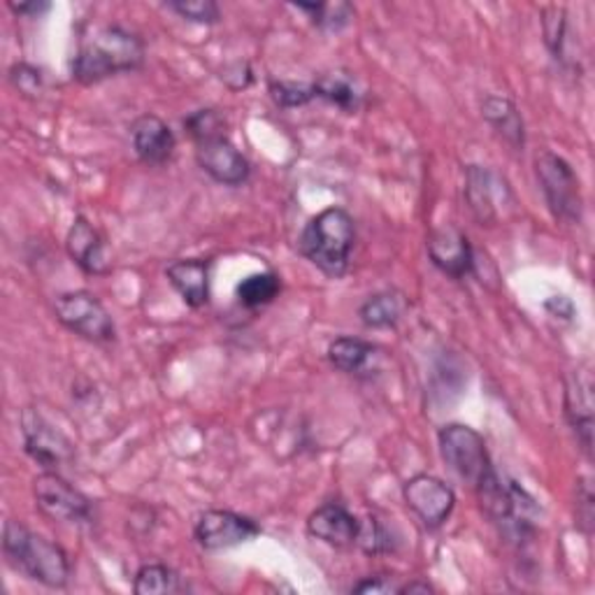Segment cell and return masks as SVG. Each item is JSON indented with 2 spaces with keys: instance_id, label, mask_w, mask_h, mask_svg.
Masks as SVG:
<instances>
[{
  "instance_id": "5b68a950",
  "label": "cell",
  "mask_w": 595,
  "mask_h": 595,
  "mask_svg": "<svg viewBox=\"0 0 595 595\" xmlns=\"http://www.w3.org/2000/svg\"><path fill=\"white\" fill-rule=\"evenodd\" d=\"M535 170L546 205L554 212V216L565 224H580L584 214V201L575 170L570 168L565 159L556 157L554 151H542L535 161Z\"/></svg>"
},
{
  "instance_id": "e575fe53",
  "label": "cell",
  "mask_w": 595,
  "mask_h": 595,
  "mask_svg": "<svg viewBox=\"0 0 595 595\" xmlns=\"http://www.w3.org/2000/svg\"><path fill=\"white\" fill-rule=\"evenodd\" d=\"M544 310L554 317H561V319H572V315H575V305H572L563 296H554L544 302Z\"/></svg>"
},
{
  "instance_id": "52a82bcc",
  "label": "cell",
  "mask_w": 595,
  "mask_h": 595,
  "mask_svg": "<svg viewBox=\"0 0 595 595\" xmlns=\"http://www.w3.org/2000/svg\"><path fill=\"white\" fill-rule=\"evenodd\" d=\"M56 319L75 336L92 342L115 340L117 328L105 305L89 291H68L54 300Z\"/></svg>"
},
{
  "instance_id": "8992f818",
  "label": "cell",
  "mask_w": 595,
  "mask_h": 595,
  "mask_svg": "<svg viewBox=\"0 0 595 595\" xmlns=\"http://www.w3.org/2000/svg\"><path fill=\"white\" fill-rule=\"evenodd\" d=\"M33 498L38 510L59 523H92L94 502L77 491L56 470H45L33 479Z\"/></svg>"
},
{
  "instance_id": "f1b7e54d",
  "label": "cell",
  "mask_w": 595,
  "mask_h": 595,
  "mask_svg": "<svg viewBox=\"0 0 595 595\" xmlns=\"http://www.w3.org/2000/svg\"><path fill=\"white\" fill-rule=\"evenodd\" d=\"M168 8L193 24H216L222 19V10L214 0H172Z\"/></svg>"
},
{
  "instance_id": "d6a6232c",
  "label": "cell",
  "mask_w": 595,
  "mask_h": 595,
  "mask_svg": "<svg viewBox=\"0 0 595 595\" xmlns=\"http://www.w3.org/2000/svg\"><path fill=\"white\" fill-rule=\"evenodd\" d=\"M577 517H580V523L586 528V533H591V523H593V491H591V484L586 479H580Z\"/></svg>"
},
{
  "instance_id": "cb8c5ba5",
  "label": "cell",
  "mask_w": 595,
  "mask_h": 595,
  "mask_svg": "<svg viewBox=\"0 0 595 595\" xmlns=\"http://www.w3.org/2000/svg\"><path fill=\"white\" fill-rule=\"evenodd\" d=\"M403 307L405 305L399 294H391V291L374 294L361 305L359 317L368 328H389L399 323Z\"/></svg>"
},
{
  "instance_id": "ffe728a7",
  "label": "cell",
  "mask_w": 595,
  "mask_h": 595,
  "mask_svg": "<svg viewBox=\"0 0 595 595\" xmlns=\"http://www.w3.org/2000/svg\"><path fill=\"white\" fill-rule=\"evenodd\" d=\"M481 113H484V119L491 124V128L507 145H512L514 149H523L525 126H523L517 105L510 98L489 96L481 105Z\"/></svg>"
},
{
  "instance_id": "e0dca14e",
  "label": "cell",
  "mask_w": 595,
  "mask_h": 595,
  "mask_svg": "<svg viewBox=\"0 0 595 595\" xmlns=\"http://www.w3.org/2000/svg\"><path fill=\"white\" fill-rule=\"evenodd\" d=\"M65 249H68L71 258L86 275H105L109 273V254L105 237L86 222L84 216H77L75 224L65 237Z\"/></svg>"
},
{
  "instance_id": "8fae6325",
  "label": "cell",
  "mask_w": 595,
  "mask_h": 595,
  "mask_svg": "<svg viewBox=\"0 0 595 595\" xmlns=\"http://www.w3.org/2000/svg\"><path fill=\"white\" fill-rule=\"evenodd\" d=\"M403 498L410 510L428 528L443 525L456 507V496L451 487L433 475H414L405 481Z\"/></svg>"
},
{
  "instance_id": "d590c367",
  "label": "cell",
  "mask_w": 595,
  "mask_h": 595,
  "mask_svg": "<svg viewBox=\"0 0 595 595\" xmlns=\"http://www.w3.org/2000/svg\"><path fill=\"white\" fill-rule=\"evenodd\" d=\"M14 14H19V17H42V14H45V12H50V3H42V0H35V3H10L8 6Z\"/></svg>"
},
{
  "instance_id": "277c9868",
  "label": "cell",
  "mask_w": 595,
  "mask_h": 595,
  "mask_svg": "<svg viewBox=\"0 0 595 595\" xmlns=\"http://www.w3.org/2000/svg\"><path fill=\"white\" fill-rule=\"evenodd\" d=\"M437 443L447 468L460 481H466L472 491H477L496 472L487 451V443H484V437L475 428L449 424L439 431Z\"/></svg>"
},
{
  "instance_id": "4316f807",
  "label": "cell",
  "mask_w": 595,
  "mask_h": 595,
  "mask_svg": "<svg viewBox=\"0 0 595 595\" xmlns=\"http://www.w3.org/2000/svg\"><path fill=\"white\" fill-rule=\"evenodd\" d=\"M270 96L279 107H302L317 98L312 82L298 84V82H284V79L270 82Z\"/></svg>"
},
{
  "instance_id": "44dd1931",
  "label": "cell",
  "mask_w": 595,
  "mask_h": 595,
  "mask_svg": "<svg viewBox=\"0 0 595 595\" xmlns=\"http://www.w3.org/2000/svg\"><path fill=\"white\" fill-rule=\"evenodd\" d=\"M315 94L319 100H326L330 105L340 107L342 113H357L361 107L363 94L359 89L357 79L351 77L344 71H336V73H326L321 77H317L315 82Z\"/></svg>"
},
{
  "instance_id": "ac0fdd59",
  "label": "cell",
  "mask_w": 595,
  "mask_h": 595,
  "mask_svg": "<svg viewBox=\"0 0 595 595\" xmlns=\"http://www.w3.org/2000/svg\"><path fill=\"white\" fill-rule=\"evenodd\" d=\"M210 273L212 261L208 258H180L166 268L168 281L182 296L189 307H203L210 300Z\"/></svg>"
},
{
  "instance_id": "f546056e",
  "label": "cell",
  "mask_w": 595,
  "mask_h": 595,
  "mask_svg": "<svg viewBox=\"0 0 595 595\" xmlns=\"http://www.w3.org/2000/svg\"><path fill=\"white\" fill-rule=\"evenodd\" d=\"M542 26H544V40L549 52L554 54V59H561L565 35H567V19L563 8H546L542 12Z\"/></svg>"
},
{
  "instance_id": "4fadbf2b",
  "label": "cell",
  "mask_w": 595,
  "mask_h": 595,
  "mask_svg": "<svg viewBox=\"0 0 595 595\" xmlns=\"http://www.w3.org/2000/svg\"><path fill=\"white\" fill-rule=\"evenodd\" d=\"M428 256L435 268L454 279L468 277L475 270V252L470 247V240L454 226H443L431 233Z\"/></svg>"
},
{
  "instance_id": "2e32d148",
  "label": "cell",
  "mask_w": 595,
  "mask_h": 595,
  "mask_svg": "<svg viewBox=\"0 0 595 595\" xmlns=\"http://www.w3.org/2000/svg\"><path fill=\"white\" fill-rule=\"evenodd\" d=\"M361 521L340 502H326L307 519V533L330 546H354Z\"/></svg>"
},
{
  "instance_id": "7a4b0ae2",
  "label": "cell",
  "mask_w": 595,
  "mask_h": 595,
  "mask_svg": "<svg viewBox=\"0 0 595 595\" xmlns=\"http://www.w3.org/2000/svg\"><path fill=\"white\" fill-rule=\"evenodd\" d=\"M3 554L26 580L47 588H63L71 582V561L65 551L19 521H6Z\"/></svg>"
},
{
  "instance_id": "6da1fadb",
  "label": "cell",
  "mask_w": 595,
  "mask_h": 595,
  "mask_svg": "<svg viewBox=\"0 0 595 595\" xmlns=\"http://www.w3.org/2000/svg\"><path fill=\"white\" fill-rule=\"evenodd\" d=\"M145 63V42L138 33L117 24L94 29L82 40L73 59V77L79 84H98L107 77L134 73Z\"/></svg>"
},
{
  "instance_id": "5bb4252c",
  "label": "cell",
  "mask_w": 595,
  "mask_h": 595,
  "mask_svg": "<svg viewBox=\"0 0 595 595\" xmlns=\"http://www.w3.org/2000/svg\"><path fill=\"white\" fill-rule=\"evenodd\" d=\"M565 416L575 431L582 449L591 456L593 447V382L586 370H575L565 378Z\"/></svg>"
},
{
  "instance_id": "30bf717a",
  "label": "cell",
  "mask_w": 595,
  "mask_h": 595,
  "mask_svg": "<svg viewBox=\"0 0 595 595\" xmlns=\"http://www.w3.org/2000/svg\"><path fill=\"white\" fill-rule=\"evenodd\" d=\"M193 535L195 542L205 551H222L256 540L261 535V525L245 514H235L229 510H210L198 517Z\"/></svg>"
},
{
  "instance_id": "7c38bea8",
  "label": "cell",
  "mask_w": 595,
  "mask_h": 595,
  "mask_svg": "<svg viewBox=\"0 0 595 595\" xmlns=\"http://www.w3.org/2000/svg\"><path fill=\"white\" fill-rule=\"evenodd\" d=\"M195 161L210 178L224 187H242L252 174V166L226 136H216L195 145Z\"/></svg>"
},
{
  "instance_id": "d4e9b609",
  "label": "cell",
  "mask_w": 595,
  "mask_h": 595,
  "mask_svg": "<svg viewBox=\"0 0 595 595\" xmlns=\"http://www.w3.org/2000/svg\"><path fill=\"white\" fill-rule=\"evenodd\" d=\"M294 8L310 14L312 24L328 33L342 31L354 19V8L349 3H296Z\"/></svg>"
},
{
  "instance_id": "484cf974",
  "label": "cell",
  "mask_w": 595,
  "mask_h": 595,
  "mask_svg": "<svg viewBox=\"0 0 595 595\" xmlns=\"http://www.w3.org/2000/svg\"><path fill=\"white\" fill-rule=\"evenodd\" d=\"M357 544L365 551L368 556H382V554H389V551H393V538L380 523V519H374V517H368L365 521H361Z\"/></svg>"
},
{
  "instance_id": "8d00e7d4",
  "label": "cell",
  "mask_w": 595,
  "mask_h": 595,
  "mask_svg": "<svg viewBox=\"0 0 595 595\" xmlns=\"http://www.w3.org/2000/svg\"><path fill=\"white\" fill-rule=\"evenodd\" d=\"M399 593H433V586L431 584H426V582H412V584H405V586H401V591Z\"/></svg>"
},
{
  "instance_id": "836d02e7",
  "label": "cell",
  "mask_w": 595,
  "mask_h": 595,
  "mask_svg": "<svg viewBox=\"0 0 595 595\" xmlns=\"http://www.w3.org/2000/svg\"><path fill=\"white\" fill-rule=\"evenodd\" d=\"M401 586L393 584L389 577H370L359 582L351 593H399Z\"/></svg>"
},
{
  "instance_id": "3957f363",
  "label": "cell",
  "mask_w": 595,
  "mask_h": 595,
  "mask_svg": "<svg viewBox=\"0 0 595 595\" xmlns=\"http://www.w3.org/2000/svg\"><path fill=\"white\" fill-rule=\"evenodd\" d=\"M357 242V226L342 208H328L307 222L298 247L300 254L328 277H342L349 270V256Z\"/></svg>"
},
{
  "instance_id": "1f68e13d",
  "label": "cell",
  "mask_w": 595,
  "mask_h": 595,
  "mask_svg": "<svg viewBox=\"0 0 595 595\" xmlns=\"http://www.w3.org/2000/svg\"><path fill=\"white\" fill-rule=\"evenodd\" d=\"M222 79L231 86V89L240 92V89H247L254 75H252V68H249L247 61H235V63H229L226 68L222 71Z\"/></svg>"
},
{
  "instance_id": "9a60e30c",
  "label": "cell",
  "mask_w": 595,
  "mask_h": 595,
  "mask_svg": "<svg viewBox=\"0 0 595 595\" xmlns=\"http://www.w3.org/2000/svg\"><path fill=\"white\" fill-rule=\"evenodd\" d=\"M130 142L145 166H166L178 147L172 128L157 115H142L134 121Z\"/></svg>"
},
{
  "instance_id": "ba28073f",
  "label": "cell",
  "mask_w": 595,
  "mask_h": 595,
  "mask_svg": "<svg viewBox=\"0 0 595 595\" xmlns=\"http://www.w3.org/2000/svg\"><path fill=\"white\" fill-rule=\"evenodd\" d=\"M466 198L472 214L477 216V222L481 224L504 222V219L517 210L512 189L507 187V182L498 172L481 166L468 168Z\"/></svg>"
},
{
  "instance_id": "4dcf8cb0",
  "label": "cell",
  "mask_w": 595,
  "mask_h": 595,
  "mask_svg": "<svg viewBox=\"0 0 595 595\" xmlns=\"http://www.w3.org/2000/svg\"><path fill=\"white\" fill-rule=\"evenodd\" d=\"M10 82L26 98H38L42 89H45V75L31 63H14L10 68Z\"/></svg>"
},
{
  "instance_id": "d6986e66",
  "label": "cell",
  "mask_w": 595,
  "mask_h": 595,
  "mask_svg": "<svg viewBox=\"0 0 595 595\" xmlns=\"http://www.w3.org/2000/svg\"><path fill=\"white\" fill-rule=\"evenodd\" d=\"M378 359L380 349L361 338L342 336L328 347V361L347 374H365L370 372V368H374V361Z\"/></svg>"
},
{
  "instance_id": "9c48e42d",
  "label": "cell",
  "mask_w": 595,
  "mask_h": 595,
  "mask_svg": "<svg viewBox=\"0 0 595 595\" xmlns=\"http://www.w3.org/2000/svg\"><path fill=\"white\" fill-rule=\"evenodd\" d=\"M21 435H24L26 454L45 470H56L75 456L68 437L56 431L38 410L26 407L21 412Z\"/></svg>"
},
{
  "instance_id": "83f0119b",
  "label": "cell",
  "mask_w": 595,
  "mask_h": 595,
  "mask_svg": "<svg viewBox=\"0 0 595 595\" xmlns=\"http://www.w3.org/2000/svg\"><path fill=\"white\" fill-rule=\"evenodd\" d=\"M184 128L189 130V136L198 142L224 136V119L216 109H198V113L189 115L184 119Z\"/></svg>"
},
{
  "instance_id": "603a6c76",
  "label": "cell",
  "mask_w": 595,
  "mask_h": 595,
  "mask_svg": "<svg viewBox=\"0 0 595 595\" xmlns=\"http://www.w3.org/2000/svg\"><path fill=\"white\" fill-rule=\"evenodd\" d=\"M281 291V281L273 270L266 273H256L242 279L235 289V296L240 305L249 307V310H256V307L270 305Z\"/></svg>"
},
{
  "instance_id": "7402d4cb",
  "label": "cell",
  "mask_w": 595,
  "mask_h": 595,
  "mask_svg": "<svg viewBox=\"0 0 595 595\" xmlns=\"http://www.w3.org/2000/svg\"><path fill=\"white\" fill-rule=\"evenodd\" d=\"M134 591L138 595H174L187 591V584L182 582L180 572L163 563H149L138 570L134 580Z\"/></svg>"
}]
</instances>
